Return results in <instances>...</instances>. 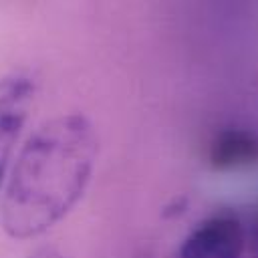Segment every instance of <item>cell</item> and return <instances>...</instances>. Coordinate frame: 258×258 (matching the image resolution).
Returning <instances> with one entry per match:
<instances>
[{"label":"cell","mask_w":258,"mask_h":258,"mask_svg":"<svg viewBox=\"0 0 258 258\" xmlns=\"http://www.w3.org/2000/svg\"><path fill=\"white\" fill-rule=\"evenodd\" d=\"M36 85L22 73L0 77V185L6 177L16 141L28 121Z\"/></svg>","instance_id":"cell-3"},{"label":"cell","mask_w":258,"mask_h":258,"mask_svg":"<svg viewBox=\"0 0 258 258\" xmlns=\"http://www.w3.org/2000/svg\"><path fill=\"white\" fill-rule=\"evenodd\" d=\"M208 163L218 171L258 163V135L246 127H224L208 143Z\"/></svg>","instance_id":"cell-4"},{"label":"cell","mask_w":258,"mask_h":258,"mask_svg":"<svg viewBox=\"0 0 258 258\" xmlns=\"http://www.w3.org/2000/svg\"><path fill=\"white\" fill-rule=\"evenodd\" d=\"M246 252V222L230 210L200 220L183 238L177 258H242Z\"/></svg>","instance_id":"cell-2"},{"label":"cell","mask_w":258,"mask_h":258,"mask_svg":"<svg viewBox=\"0 0 258 258\" xmlns=\"http://www.w3.org/2000/svg\"><path fill=\"white\" fill-rule=\"evenodd\" d=\"M99 155L95 125L81 113L40 123L10 169L0 224L14 240H32L56 226L83 198Z\"/></svg>","instance_id":"cell-1"},{"label":"cell","mask_w":258,"mask_h":258,"mask_svg":"<svg viewBox=\"0 0 258 258\" xmlns=\"http://www.w3.org/2000/svg\"><path fill=\"white\" fill-rule=\"evenodd\" d=\"M244 222H246V252H250V258H258V206Z\"/></svg>","instance_id":"cell-5"},{"label":"cell","mask_w":258,"mask_h":258,"mask_svg":"<svg viewBox=\"0 0 258 258\" xmlns=\"http://www.w3.org/2000/svg\"><path fill=\"white\" fill-rule=\"evenodd\" d=\"M30 258H62L56 250H50V248H44V250H38V252H34Z\"/></svg>","instance_id":"cell-6"}]
</instances>
